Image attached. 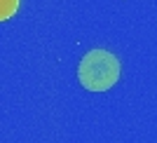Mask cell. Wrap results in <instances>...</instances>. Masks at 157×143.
Masks as SVG:
<instances>
[{"instance_id":"obj_2","label":"cell","mask_w":157,"mask_h":143,"mask_svg":"<svg viewBox=\"0 0 157 143\" xmlns=\"http://www.w3.org/2000/svg\"><path fill=\"white\" fill-rule=\"evenodd\" d=\"M17 2H19V0H0V21L7 19V17H12L14 10H17Z\"/></svg>"},{"instance_id":"obj_1","label":"cell","mask_w":157,"mask_h":143,"mask_svg":"<svg viewBox=\"0 0 157 143\" xmlns=\"http://www.w3.org/2000/svg\"><path fill=\"white\" fill-rule=\"evenodd\" d=\"M78 78L85 89L105 91V89H110L120 78V61L108 49H92L80 61Z\"/></svg>"}]
</instances>
